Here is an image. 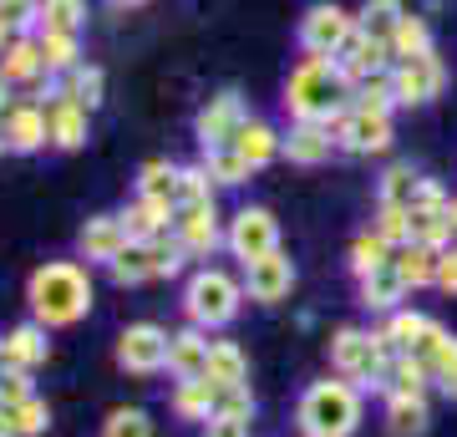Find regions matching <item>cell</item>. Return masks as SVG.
Masks as SVG:
<instances>
[{"instance_id": "cell-1", "label": "cell", "mask_w": 457, "mask_h": 437, "mask_svg": "<svg viewBox=\"0 0 457 437\" xmlns=\"http://www.w3.org/2000/svg\"><path fill=\"white\" fill-rule=\"evenodd\" d=\"M92 270L77 265V259H46L36 265L31 280H26V306H31V321H41L46 331H66L92 315Z\"/></svg>"}, {"instance_id": "cell-2", "label": "cell", "mask_w": 457, "mask_h": 437, "mask_svg": "<svg viewBox=\"0 0 457 437\" xmlns=\"http://www.w3.org/2000/svg\"><path fill=\"white\" fill-rule=\"evenodd\" d=\"M351 102V81H345L336 56H300L285 77V113L290 122H326L336 107Z\"/></svg>"}, {"instance_id": "cell-3", "label": "cell", "mask_w": 457, "mask_h": 437, "mask_svg": "<svg viewBox=\"0 0 457 437\" xmlns=\"http://www.w3.org/2000/svg\"><path fill=\"white\" fill-rule=\"evenodd\" d=\"M295 427L305 437H351L361 427V387L345 376L311 382L295 402Z\"/></svg>"}, {"instance_id": "cell-4", "label": "cell", "mask_w": 457, "mask_h": 437, "mask_svg": "<svg viewBox=\"0 0 457 437\" xmlns=\"http://www.w3.org/2000/svg\"><path fill=\"white\" fill-rule=\"evenodd\" d=\"M239 310H245V280H234L219 265H198L194 275H188V285H183V315H188V325L224 331V325L239 321Z\"/></svg>"}, {"instance_id": "cell-5", "label": "cell", "mask_w": 457, "mask_h": 437, "mask_svg": "<svg viewBox=\"0 0 457 437\" xmlns=\"http://www.w3.org/2000/svg\"><path fill=\"white\" fill-rule=\"evenodd\" d=\"M386 366H392V351L376 340V331H361V325H341L330 336V372L356 382L361 391H381L386 387Z\"/></svg>"}, {"instance_id": "cell-6", "label": "cell", "mask_w": 457, "mask_h": 437, "mask_svg": "<svg viewBox=\"0 0 457 437\" xmlns=\"http://www.w3.org/2000/svg\"><path fill=\"white\" fill-rule=\"evenodd\" d=\"M326 128L336 132L341 153H351V158H376V153H386L392 138H396L392 113H361V107H351V102L326 117Z\"/></svg>"}, {"instance_id": "cell-7", "label": "cell", "mask_w": 457, "mask_h": 437, "mask_svg": "<svg viewBox=\"0 0 457 437\" xmlns=\"http://www.w3.org/2000/svg\"><path fill=\"white\" fill-rule=\"evenodd\" d=\"M300 51L305 56H341L345 41L356 36V16L345 11V5H330V0H320V5H311L305 16H300Z\"/></svg>"}, {"instance_id": "cell-8", "label": "cell", "mask_w": 457, "mask_h": 437, "mask_svg": "<svg viewBox=\"0 0 457 437\" xmlns=\"http://www.w3.org/2000/svg\"><path fill=\"white\" fill-rule=\"evenodd\" d=\"M228 255L239 259V265H254V259L275 255L279 249V219L264 204H245V209L228 219Z\"/></svg>"}, {"instance_id": "cell-9", "label": "cell", "mask_w": 457, "mask_h": 437, "mask_svg": "<svg viewBox=\"0 0 457 437\" xmlns=\"http://www.w3.org/2000/svg\"><path fill=\"white\" fill-rule=\"evenodd\" d=\"M168 340H173V331H163V325H153V321L128 325V331L117 336V366L128 376L168 372Z\"/></svg>"}, {"instance_id": "cell-10", "label": "cell", "mask_w": 457, "mask_h": 437, "mask_svg": "<svg viewBox=\"0 0 457 437\" xmlns=\"http://www.w3.org/2000/svg\"><path fill=\"white\" fill-rule=\"evenodd\" d=\"M392 87H396V107H427L432 97H442V87H447V66H442L437 51L411 56V62H396L392 66Z\"/></svg>"}, {"instance_id": "cell-11", "label": "cell", "mask_w": 457, "mask_h": 437, "mask_svg": "<svg viewBox=\"0 0 457 437\" xmlns=\"http://www.w3.org/2000/svg\"><path fill=\"white\" fill-rule=\"evenodd\" d=\"M173 229H179L183 249H188L194 259H213L228 244V219L219 214V204H194V209H179Z\"/></svg>"}, {"instance_id": "cell-12", "label": "cell", "mask_w": 457, "mask_h": 437, "mask_svg": "<svg viewBox=\"0 0 457 437\" xmlns=\"http://www.w3.org/2000/svg\"><path fill=\"white\" fill-rule=\"evenodd\" d=\"M290 290H295V259L285 249L245 265V295L254 306H279V300H290Z\"/></svg>"}, {"instance_id": "cell-13", "label": "cell", "mask_w": 457, "mask_h": 437, "mask_svg": "<svg viewBox=\"0 0 457 437\" xmlns=\"http://www.w3.org/2000/svg\"><path fill=\"white\" fill-rule=\"evenodd\" d=\"M245 117L249 113H245V97H239V92H219V97H209V107L194 117L198 147H204V153H209V147H228Z\"/></svg>"}, {"instance_id": "cell-14", "label": "cell", "mask_w": 457, "mask_h": 437, "mask_svg": "<svg viewBox=\"0 0 457 437\" xmlns=\"http://www.w3.org/2000/svg\"><path fill=\"white\" fill-rule=\"evenodd\" d=\"M0 132H5V147L11 153H41V147H51L46 102H16L5 113V122H0Z\"/></svg>"}, {"instance_id": "cell-15", "label": "cell", "mask_w": 457, "mask_h": 437, "mask_svg": "<svg viewBox=\"0 0 457 437\" xmlns=\"http://www.w3.org/2000/svg\"><path fill=\"white\" fill-rule=\"evenodd\" d=\"M128 244H132V234L122 224V214H92L82 224V234H77V249H82L87 265H112Z\"/></svg>"}, {"instance_id": "cell-16", "label": "cell", "mask_w": 457, "mask_h": 437, "mask_svg": "<svg viewBox=\"0 0 457 437\" xmlns=\"http://www.w3.org/2000/svg\"><path fill=\"white\" fill-rule=\"evenodd\" d=\"M228 147H234L254 173H260V168H270L275 158H285V132H279L275 122H264V117H245Z\"/></svg>"}, {"instance_id": "cell-17", "label": "cell", "mask_w": 457, "mask_h": 437, "mask_svg": "<svg viewBox=\"0 0 457 437\" xmlns=\"http://www.w3.org/2000/svg\"><path fill=\"white\" fill-rule=\"evenodd\" d=\"M46 97L51 102H82L87 113H97L102 97H107V77H102V66L82 62L77 71H66V77H46Z\"/></svg>"}, {"instance_id": "cell-18", "label": "cell", "mask_w": 457, "mask_h": 437, "mask_svg": "<svg viewBox=\"0 0 457 437\" xmlns=\"http://www.w3.org/2000/svg\"><path fill=\"white\" fill-rule=\"evenodd\" d=\"M330 153H341V143L326 122H290V132H285V158L290 163L320 168V163H330Z\"/></svg>"}, {"instance_id": "cell-19", "label": "cell", "mask_w": 457, "mask_h": 437, "mask_svg": "<svg viewBox=\"0 0 457 437\" xmlns=\"http://www.w3.org/2000/svg\"><path fill=\"white\" fill-rule=\"evenodd\" d=\"M209 351H213L209 331L183 325V331H173V340H168V372L179 376V382H194V376L209 372Z\"/></svg>"}, {"instance_id": "cell-20", "label": "cell", "mask_w": 457, "mask_h": 437, "mask_svg": "<svg viewBox=\"0 0 457 437\" xmlns=\"http://www.w3.org/2000/svg\"><path fill=\"white\" fill-rule=\"evenodd\" d=\"M168 412H173L179 422H194V427H204V422L219 412V387H213L209 376L173 382V391H168Z\"/></svg>"}, {"instance_id": "cell-21", "label": "cell", "mask_w": 457, "mask_h": 437, "mask_svg": "<svg viewBox=\"0 0 457 437\" xmlns=\"http://www.w3.org/2000/svg\"><path fill=\"white\" fill-rule=\"evenodd\" d=\"M46 357H51V340H46V325L41 321H21L5 331V366L36 372V366H46Z\"/></svg>"}, {"instance_id": "cell-22", "label": "cell", "mask_w": 457, "mask_h": 437, "mask_svg": "<svg viewBox=\"0 0 457 437\" xmlns=\"http://www.w3.org/2000/svg\"><path fill=\"white\" fill-rule=\"evenodd\" d=\"M46 117H51V147H62V153H77L92 138V113L82 102H46Z\"/></svg>"}, {"instance_id": "cell-23", "label": "cell", "mask_w": 457, "mask_h": 437, "mask_svg": "<svg viewBox=\"0 0 457 437\" xmlns=\"http://www.w3.org/2000/svg\"><path fill=\"white\" fill-rule=\"evenodd\" d=\"M427 331H432V315H422V310H392V315H386V321L376 325V340H381V346H386V351H417V346H422V336Z\"/></svg>"}, {"instance_id": "cell-24", "label": "cell", "mask_w": 457, "mask_h": 437, "mask_svg": "<svg viewBox=\"0 0 457 437\" xmlns=\"http://www.w3.org/2000/svg\"><path fill=\"white\" fill-rule=\"evenodd\" d=\"M36 77H46V62H41L36 36H11V46L0 51V81L5 87H26Z\"/></svg>"}, {"instance_id": "cell-25", "label": "cell", "mask_w": 457, "mask_h": 437, "mask_svg": "<svg viewBox=\"0 0 457 437\" xmlns=\"http://www.w3.org/2000/svg\"><path fill=\"white\" fill-rule=\"evenodd\" d=\"M173 219H179V204H163V198H132L128 214H122V224H128L132 244H147L153 234L173 229Z\"/></svg>"}, {"instance_id": "cell-26", "label": "cell", "mask_w": 457, "mask_h": 437, "mask_svg": "<svg viewBox=\"0 0 457 437\" xmlns=\"http://www.w3.org/2000/svg\"><path fill=\"white\" fill-rule=\"evenodd\" d=\"M361 285V306L376 310V315H392V310H402V300H407V280L396 275V265H381L376 275L356 280Z\"/></svg>"}, {"instance_id": "cell-27", "label": "cell", "mask_w": 457, "mask_h": 437, "mask_svg": "<svg viewBox=\"0 0 457 437\" xmlns=\"http://www.w3.org/2000/svg\"><path fill=\"white\" fill-rule=\"evenodd\" d=\"M432 387V366H427L417 351H396L392 366H386V397H427Z\"/></svg>"}, {"instance_id": "cell-28", "label": "cell", "mask_w": 457, "mask_h": 437, "mask_svg": "<svg viewBox=\"0 0 457 437\" xmlns=\"http://www.w3.org/2000/svg\"><path fill=\"white\" fill-rule=\"evenodd\" d=\"M437 259H442V249L411 240L392 255V265H396V275L407 280V290H427V285H437Z\"/></svg>"}, {"instance_id": "cell-29", "label": "cell", "mask_w": 457, "mask_h": 437, "mask_svg": "<svg viewBox=\"0 0 457 437\" xmlns=\"http://www.w3.org/2000/svg\"><path fill=\"white\" fill-rule=\"evenodd\" d=\"M36 46H41L46 77H66V71L82 66V41H77V31H51V26H41L36 31Z\"/></svg>"}, {"instance_id": "cell-30", "label": "cell", "mask_w": 457, "mask_h": 437, "mask_svg": "<svg viewBox=\"0 0 457 437\" xmlns=\"http://www.w3.org/2000/svg\"><path fill=\"white\" fill-rule=\"evenodd\" d=\"M386 437H427L432 427V407L427 397H386Z\"/></svg>"}, {"instance_id": "cell-31", "label": "cell", "mask_w": 457, "mask_h": 437, "mask_svg": "<svg viewBox=\"0 0 457 437\" xmlns=\"http://www.w3.org/2000/svg\"><path fill=\"white\" fill-rule=\"evenodd\" d=\"M392 255H396V249L381 240L376 229H361L356 240H351V249H345V265H351V275H356V280H366V275H376L381 265H392Z\"/></svg>"}, {"instance_id": "cell-32", "label": "cell", "mask_w": 457, "mask_h": 437, "mask_svg": "<svg viewBox=\"0 0 457 437\" xmlns=\"http://www.w3.org/2000/svg\"><path fill=\"white\" fill-rule=\"evenodd\" d=\"M213 387H249V357L234 346V340H213L209 351V372H204Z\"/></svg>"}, {"instance_id": "cell-33", "label": "cell", "mask_w": 457, "mask_h": 437, "mask_svg": "<svg viewBox=\"0 0 457 437\" xmlns=\"http://www.w3.org/2000/svg\"><path fill=\"white\" fill-rule=\"evenodd\" d=\"M188 259H194V255L183 249L179 229H163V234H153V240H147V265H153V280H179Z\"/></svg>"}, {"instance_id": "cell-34", "label": "cell", "mask_w": 457, "mask_h": 437, "mask_svg": "<svg viewBox=\"0 0 457 437\" xmlns=\"http://www.w3.org/2000/svg\"><path fill=\"white\" fill-rule=\"evenodd\" d=\"M422 189V173L411 163H392L381 179H376V204H392V209H411V198Z\"/></svg>"}, {"instance_id": "cell-35", "label": "cell", "mask_w": 457, "mask_h": 437, "mask_svg": "<svg viewBox=\"0 0 457 437\" xmlns=\"http://www.w3.org/2000/svg\"><path fill=\"white\" fill-rule=\"evenodd\" d=\"M137 198H163V204H179V163L147 158L143 168H137Z\"/></svg>"}, {"instance_id": "cell-36", "label": "cell", "mask_w": 457, "mask_h": 437, "mask_svg": "<svg viewBox=\"0 0 457 437\" xmlns=\"http://www.w3.org/2000/svg\"><path fill=\"white\" fill-rule=\"evenodd\" d=\"M402 16H407L402 0H366V5L356 11V31L376 36V41H392V31L402 26Z\"/></svg>"}, {"instance_id": "cell-37", "label": "cell", "mask_w": 457, "mask_h": 437, "mask_svg": "<svg viewBox=\"0 0 457 437\" xmlns=\"http://www.w3.org/2000/svg\"><path fill=\"white\" fill-rule=\"evenodd\" d=\"M198 163L209 168L213 189H239V183H249V173H254V168H249V163L234 153V147H209Z\"/></svg>"}, {"instance_id": "cell-38", "label": "cell", "mask_w": 457, "mask_h": 437, "mask_svg": "<svg viewBox=\"0 0 457 437\" xmlns=\"http://www.w3.org/2000/svg\"><path fill=\"white\" fill-rule=\"evenodd\" d=\"M427 51H437V46H432V26L407 11L402 26L392 31V56H396V62H411V56H427Z\"/></svg>"}, {"instance_id": "cell-39", "label": "cell", "mask_w": 457, "mask_h": 437, "mask_svg": "<svg viewBox=\"0 0 457 437\" xmlns=\"http://www.w3.org/2000/svg\"><path fill=\"white\" fill-rule=\"evenodd\" d=\"M411 240H417V244H432V249H453V244H457L453 209H442V214L411 209Z\"/></svg>"}, {"instance_id": "cell-40", "label": "cell", "mask_w": 457, "mask_h": 437, "mask_svg": "<svg viewBox=\"0 0 457 437\" xmlns=\"http://www.w3.org/2000/svg\"><path fill=\"white\" fill-rule=\"evenodd\" d=\"M351 107H361V113H392L396 107L392 71H376V77L356 81V87H351Z\"/></svg>"}, {"instance_id": "cell-41", "label": "cell", "mask_w": 457, "mask_h": 437, "mask_svg": "<svg viewBox=\"0 0 457 437\" xmlns=\"http://www.w3.org/2000/svg\"><path fill=\"white\" fill-rule=\"evenodd\" d=\"M107 275H112V285H122V290H132V285H147V280H153L147 244H128V249H122L112 265H107Z\"/></svg>"}, {"instance_id": "cell-42", "label": "cell", "mask_w": 457, "mask_h": 437, "mask_svg": "<svg viewBox=\"0 0 457 437\" xmlns=\"http://www.w3.org/2000/svg\"><path fill=\"white\" fill-rule=\"evenodd\" d=\"M213 179L204 163H179V209H194V204H213Z\"/></svg>"}, {"instance_id": "cell-43", "label": "cell", "mask_w": 457, "mask_h": 437, "mask_svg": "<svg viewBox=\"0 0 457 437\" xmlns=\"http://www.w3.org/2000/svg\"><path fill=\"white\" fill-rule=\"evenodd\" d=\"M41 26L82 36V26H87V0H41Z\"/></svg>"}, {"instance_id": "cell-44", "label": "cell", "mask_w": 457, "mask_h": 437, "mask_svg": "<svg viewBox=\"0 0 457 437\" xmlns=\"http://www.w3.org/2000/svg\"><path fill=\"white\" fill-rule=\"evenodd\" d=\"M102 437H153V417L143 407H112L102 422Z\"/></svg>"}, {"instance_id": "cell-45", "label": "cell", "mask_w": 457, "mask_h": 437, "mask_svg": "<svg viewBox=\"0 0 457 437\" xmlns=\"http://www.w3.org/2000/svg\"><path fill=\"white\" fill-rule=\"evenodd\" d=\"M376 234L392 244V249H402V244H411V209H392V204H376Z\"/></svg>"}, {"instance_id": "cell-46", "label": "cell", "mask_w": 457, "mask_h": 437, "mask_svg": "<svg viewBox=\"0 0 457 437\" xmlns=\"http://www.w3.org/2000/svg\"><path fill=\"white\" fill-rule=\"evenodd\" d=\"M5 412H11V422H16V437H46L51 407L41 402V397H26L21 407H5Z\"/></svg>"}, {"instance_id": "cell-47", "label": "cell", "mask_w": 457, "mask_h": 437, "mask_svg": "<svg viewBox=\"0 0 457 437\" xmlns=\"http://www.w3.org/2000/svg\"><path fill=\"white\" fill-rule=\"evenodd\" d=\"M0 21L16 36H36L41 31V0H0Z\"/></svg>"}, {"instance_id": "cell-48", "label": "cell", "mask_w": 457, "mask_h": 437, "mask_svg": "<svg viewBox=\"0 0 457 437\" xmlns=\"http://www.w3.org/2000/svg\"><path fill=\"white\" fill-rule=\"evenodd\" d=\"M26 397H36L31 372H16V366H5V372H0V407H21Z\"/></svg>"}, {"instance_id": "cell-49", "label": "cell", "mask_w": 457, "mask_h": 437, "mask_svg": "<svg viewBox=\"0 0 457 437\" xmlns=\"http://www.w3.org/2000/svg\"><path fill=\"white\" fill-rule=\"evenodd\" d=\"M219 412H224V417H254V391L249 387H219Z\"/></svg>"}, {"instance_id": "cell-50", "label": "cell", "mask_w": 457, "mask_h": 437, "mask_svg": "<svg viewBox=\"0 0 457 437\" xmlns=\"http://www.w3.org/2000/svg\"><path fill=\"white\" fill-rule=\"evenodd\" d=\"M204 437H249V417H224V412H213L204 422Z\"/></svg>"}, {"instance_id": "cell-51", "label": "cell", "mask_w": 457, "mask_h": 437, "mask_svg": "<svg viewBox=\"0 0 457 437\" xmlns=\"http://www.w3.org/2000/svg\"><path fill=\"white\" fill-rule=\"evenodd\" d=\"M437 290L457 295V244L453 249H442V259H437Z\"/></svg>"}, {"instance_id": "cell-52", "label": "cell", "mask_w": 457, "mask_h": 437, "mask_svg": "<svg viewBox=\"0 0 457 437\" xmlns=\"http://www.w3.org/2000/svg\"><path fill=\"white\" fill-rule=\"evenodd\" d=\"M432 387H437L442 397H447V402H457V366H447V372H437V382H432Z\"/></svg>"}, {"instance_id": "cell-53", "label": "cell", "mask_w": 457, "mask_h": 437, "mask_svg": "<svg viewBox=\"0 0 457 437\" xmlns=\"http://www.w3.org/2000/svg\"><path fill=\"white\" fill-rule=\"evenodd\" d=\"M11 107H16V97H11V87L0 81V122H5V113H11Z\"/></svg>"}, {"instance_id": "cell-54", "label": "cell", "mask_w": 457, "mask_h": 437, "mask_svg": "<svg viewBox=\"0 0 457 437\" xmlns=\"http://www.w3.org/2000/svg\"><path fill=\"white\" fill-rule=\"evenodd\" d=\"M0 437H16V422H11V412L0 407Z\"/></svg>"}, {"instance_id": "cell-55", "label": "cell", "mask_w": 457, "mask_h": 437, "mask_svg": "<svg viewBox=\"0 0 457 437\" xmlns=\"http://www.w3.org/2000/svg\"><path fill=\"white\" fill-rule=\"evenodd\" d=\"M112 11H137V5H147V0H107Z\"/></svg>"}, {"instance_id": "cell-56", "label": "cell", "mask_w": 457, "mask_h": 437, "mask_svg": "<svg viewBox=\"0 0 457 437\" xmlns=\"http://www.w3.org/2000/svg\"><path fill=\"white\" fill-rule=\"evenodd\" d=\"M11 36H16V31H11V26H5V21H0V51L11 46Z\"/></svg>"}, {"instance_id": "cell-57", "label": "cell", "mask_w": 457, "mask_h": 437, "mask_svg": "<svg viewBox=\"0 0 457 437\" xmlns=\"http://www.w3.org/2000/svg\"><path fill=\"white\" fill-rule=\"evenodd\" d=\"M0 372H5V336H0Z\"/></svg>"}, {"instance_id": "cell-58", "label": "cell", "mask_w": 457, "mask_h": 437, "mask_svg": "<svg viewBox=\"0 0 457 437\" xmlns=\"http://www.w3.org/2000/svg\"><path fill=\"white\" fill-rule=\"evenodd\" d=\"M0 153H11V147H5V132H0Z\"/></svg>"}, {"instance_id": "cell-59", "label": "cell", "mask_w": 457, "mask_h": 437, "mask_svg": "<svg viewBox=\"0 0 457 437\" xmlns=\"http://www.w3.org/2000/svg\"><path fill=\"white\" fill-rule=\"evenodd\" d=\"M453 229H457V198H453Z\"/></svg>"}]
</instances>
